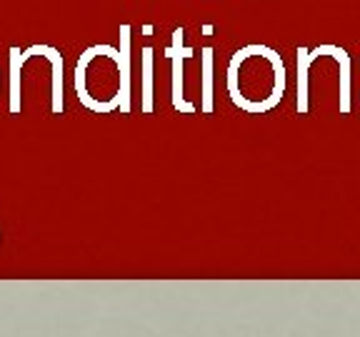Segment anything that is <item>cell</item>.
I'll return each mask as SVG.
<instances>
[{
	"mask_svg": "<svg viewBox=\"0 0 360 337\" xmlns=\"http://www.w3.org/2000/svg\"><path fill=\"white\" fill-rule=\"evenodd\" d=\"M285 67L276 51L248 45L228 65V93L245 112H265L283 98Z\"/></svg>",
	"mask_w": 360,
	"mask_h": 337,
	"instance_id": "obj_1",
	"label": "cell"
},
{
	"mask_svg": "<svg viewBox=\"0 0 360 337\" xmlns=\"http://www.w3.org/2000/svg\"><path fill=\"white\" fill-rule=\"evenodd\" d=\"M78 100L93 112L120 107V51L112 45H90L75 65Z\"/></svg>",
	"mask_w": 360,
	"mask_h": 337,
	"instance_id": "obj_2",
	"label": "cell"
},
{
	"mask_svg": "<svg viewBox=\"0 0 360 337\" xmlns=\"http://www.w3.org/2000/svg\"><path fill=\"white\" fill-rule=\"evenodd\" d=\"M205 110H210V51H205Z\"/></svg>",
	"mask_w": 360,
	"mask_h": 337,
	"instance_id": "obj_3",
	"label": "cell"
},
{
	"mask_svg": "<svg viewBox=\"0 0 360 337\" xmlns=\"http://www.w3.org/2000/svg\"><path fill=\"white\" fill-rule=\"evenodd\" d=\"M146 70H148V78H146V110H150V51H146Z\"/></svg>",
	"mask_w": 360,
	"mask_h": 337,
	"instance_id": "obj_4",
	"label": "cell"
}]
</instances>
